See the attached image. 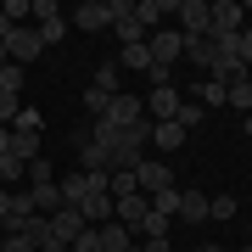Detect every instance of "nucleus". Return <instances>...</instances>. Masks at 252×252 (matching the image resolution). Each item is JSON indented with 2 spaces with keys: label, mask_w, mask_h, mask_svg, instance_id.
<instances>
[{
  "label": "nucleus",
  "mask_w": 252,
  "mask_h": 252,
  "mask_svg": "<svg viewBox=\"0 0 252 252\" xmlns=\"http://www.w3.org/2000/svg\"><path fill=\"white\" fill-rule=\"evenodd\" d=\"M124 11H129V0H84V6L73 11L67 23H73V28H84V34H101V28H112Z\"/></svg>",
  "instance_id": "f257e3e1"
},
{
  "label": "nucleus",
  "mask_w": 252,
  "mask_h": 252,
  "mask_svg": "<svg viewBox=\"0 0 252 252\" xmlns=\"http://www.w3.org/2000/svg\"><path fill=\"white\" fill-rule=\"evenodd\" d=\"M207 17H213L207 39H235L247 28V6H241V0H207Z\"/></svg>",
  "instance_id": "f03ea898"
},
{
  "label": "nucleus",
  "mask_w": 252,
  "mask_h": 252,
  "mask_svg": "<svg viewBox=\"0 0 252 252\" xmlns=\"http://www.w3.org/2000/svg\"><path fill=\"white\" fill-rule=\"evenodd\" d=\"M146 51H152V67L174 73V62L185 56V34H180V28H157V34L146 39Z\"/></svg>",
  "instance_id": "7ed1b4c3"
},
{
  "label": "nucleus",
  "mask_w": 252,
  "mask_h": 252,
  "mask_svg": "<svg viewBox=\"0 0 252 252\" xmlns=\"http://www.w3.org/2000/svg\"><path fill=\"white\" fill-rule=\"evenodd\" d=\"M168 17H180V34H185V39H207V28H213V17H207V0H174Z\"/></svg>",
  "instance_id": "20e7f679"
},
{
  "label": "nucleus",
  "mask_w": 252,
  "mask_h": 252,
  "mask_svg": "<svg viewBox=\"0 0 252 252\" xmlns=\"http://www.w3.org/2000/svg\"><path fill=\"white\" fill-rule=\"evenodd\" d=\"M39 51H45V39H39V28H11V34H6V56H11V62H17V67H28V62H34V56Z\"/></svg>",
  "instance_id": "39448f33"
},
{
  "label": "nucleus",
  "mask_w": 252,
  "mask_h": 252,
  "mask_svg": "<svg viewBox=\"0 0 252 252\" xmlns=\"http://www.w3.org/2000/svg\"><path fill=\"white\" fill-rule=\"evenodd\" d=\"M135 185H140V196H157V190H168V185H174V168H168L162 157H140Z\"/></svg>",
  "instance_id": "423d86ee"
},
{
  "label": "nucleus",
  "mask_w": 252,
  "mask_h": 252,
  "mask_svg": "<svg viewBox=\"0 0 252 252\" xmlns=\"http://www.w3.org/2000/svg\"><path fill=\"white\" fill-rule=\"evenodd\" d=\"M84 230H90V224H84L79 207H62V213H51V247H73Z\"/></svg>",
  "instance_id": "0eeeda50"
},
{
  "label": "nucleus",
  "mask_w": 252,
  "mask_h": 252,
  "mask_svg": "<svg viewBox=\"0 0 252 252\" xmlns=\"http://www.w3.org/2000/svg\"><path fill=\"white\" fill-rule=\"evenodd\" d=\"M146 213H152V202H146V196H118V202H112V219H118V224H124L129 235H140Z\"/></svg>",
  "instance_id": "6e6552de"
},
{
  "label": "nucleus",
  "mask_w": 252,
  "mask_h": 252,
  "mask_svg": "<svg viewBox=\"0 0 252 252\" xmlns=\"http://www.w3.org/2000/svg\"><path fill=\"white\" fill-rule=\"evenodd\" d=\"M140 118H146V101H140V95H124V90L112 95V107H107V124L129 129V124H140Z\"/></svg>",
  "instance_id": "1a4fd4ad"
},
{
  "label": "nucleus",
  "mask_w": 252,
  "mask_h": 252,
  "mask_svg": "<svg viewBox=\"0 0 252 252\" xmlns=\"http://www.w3.org/2000/svg\"><path fill=\"white\" fill-rule=\"evenodd\" d=\"M146 112H152L157 124H174V118H180V90H174V84L152 90V95H146Z\"/></svg>",
  "instance_id": "9d476101"
},
{
  "label": "nucleus",
  "mask_w": 252,
  "mask_h": 252,
  "mask_svg": "<svg viewBox=\"0 0 252 252\" xmlns=\"http://www.w3.org/2000/svg\"><path fill=\"white\" fill-rule=\"evenodd\" d=\"M112 34H118V45H146V39H152V28H146V23L135 17V6H129L124 17L112 23Z\"/></svg>",
  "instance_id": "9b49d317"
},
{
  "label": "nucleus",
  "mask_w": 252,
  "mask_h": 252,
  "mask_svg": "<svg viewBox=\"0 0 252 252\" xmlns=\"http://www.w3.org/2000/svg\"><path fill=\"white\" fill-rule=\"evenodd\" d=\"M28 196H34V213L39 219H51V213H62V185H56V180H45V185H34V190H28Z\"/></svg>",
  "instance_id": "f8f14e48"
},
{
  "label": "nucleus",
  "mask_w": 252,
  "mask_h": 252,
  "mask_svg": "<svg viewBox=\"0 0 252 252\" xmlns=\"http://www.w3.org/2000/svg\"><path fill=\"white\" fill-rule=\"evenodd\" d=\"M174 219H180V224H207V196L202 190H180V213Z\"/></svg>",
  "instance_id": "ddd939ff"
},
{
  "label": "nucleus",
  "mask_w": 252,
  "mask_h": 252,
  "mask_svg": "<svg viewBox=\"0 0 252 252\" xmlns=\"http://www.w3.org/2000/svg\"><path fill=\"white\" fill-rule=\"evenodd\" d=\"M95 235H101V252H129V247H135V235L118 224V219H107V224H101Z\"/></svg>",
  "instance_id": "4468645a"
},
{
  "label": "nucleus",
  "mask_w": 252,
  "mask_h": 252,
  "mask_svg": "<svg viewBox=\"0 0 252 252\" xmlns=\"http://www.w3.org/2000/svg\"><path fill=\"white\" fill-rule=\"evenodd\" d=\"M17 235H23V241H34L39 252H51V219H39V213H28Z\"/></svg>",
  "instance_id": "2eb2a0df"
},
{
  "label": "nucleus",
  "mask_w": 252,
  "mask_h": 252,
  "mask_svg": "<svg viewBox=\"0 0 252 252\" xmlns=\"http://www.w3.org/2000/svg\"><path fill=\"white\" fill-rule=\"evenodd\" d=\"M168 11H174V0H140V6H135V17H140V23H146V28H152V34H157Z\"/></svg>",
  "instance_id": "dca6fc26"
},
{
  "label": "nucleus",
  "mask_w": 252,
  "mask_h": 252,
  "mask_svg": "<svg viewBox=\"0 0 252 252\" xmlns=\"http://www.w3.org/2000/svg\"><path fill=\"white\" fill-rule=\"evenodd\" d=\"M152 146H157V152H180V146H185V129L180 124H152Z\"/></svg>",
  "instance_id": "f3484780"
},
{
  "label": "nucleus",
  "mask_w": 252,
  "mask_h": 252,
  "mask_svg": "<svg viewBox=\"0 0 252 252\" xmlns=\"http://www.w3.org/2000/svg\"><path fill=\"white\" fill-rule=\"evenodd\" d=\"M107 190H112V202H118V196H140L135 168H112V174H107Z\"/></svg>",
  "instance_id": "a211bd4d"
},
{
  "label": "nucleus",
  "mask_w": 252,
  "mask_h": 252,
  "mask_svg": "<svg viewBox=\"0 0 252 252\" xmlns=\"http://www.w3.org/2000/svg\"><path fill=\"white\" fill-rule=\"evenodd\" d=\"M224 107H235V112H252V79H235V84H224Z\"/></svg>",
  "instance_id": "6ab92c4d"
},
{
  "label": "nucleus",
  "mask_w": 252,
  "mask_h": 252,
  "mask_svg": "<svg viewBox=\"0 0 252 252\" xmlns=\"http://www.w3.org/2000/svg\"><path fill=\"white\" fill-rule=\"evenodd\" d=\"M185 56H190V62H202L207 73H213V62H219V45H213V39H185Z\"/></svg>",
  "instance_id": "aec40b11"
},
{
  "label": "nucleus",
  "mask_w": 252,
  "mask_h": 252,
  "mask_svg": "<svg viewBox=\"0 0 252 252\" xmlns=\"http://www.w3.org/2000/svg\"><path fill=\"white\" fill-rule=\"evenodd\" d=\"M23 79H28V67L6 62V67H0V95H23Z\"/></svg>",
  "instance_id": "412c9836"
},
{
  "label": "nucleus",
  "mask_w": 252,
  "mask_h": 252,
  "mask_svg": "<svg viewBox=\"0 0 252 252\" xmlns=\"http://www.w3.org/2000/svg\"><path fill=\"white\" fill-rule=\"evenodd\" d=\"M146 202H152V213H162V219H174V213H180V185L157 190V196H146Z\"/></svg>",
  "instance_id": "4be33fe9"
},
{
  "label": "nucleus",
  "mask_w": 252,
  "mask_h": 252,
  "mask_svg": "<svg viewBox=\"0 0 252 252\" xmlns=\"http://www.w3.org/2000/svg\"><path fill=\"white\" fill-rule=\"evenodd\" d=\"M124 67L146 73V67H152V51H146V45H124V56H118V73H124Z\"/></svg>",
  "instance_id": "5701e85b"
},
{
  "label": "nucleus",
  "mask_w": 252,
  "mask_h": 252,
  "mask_svg": "<svg viewBox=\"0 0 252 252\" xmlns=\"http://www.w3.org/2000/svg\"><path fill=\"white\" fill-rule=\"evenodd\" d=\"M23 174H28V162H17V157H11V152H0V185L11 190V185L23 180Z\"/></svg>",
  "instance_id": "b1692460"
},
{
  "label": "nucleus",
  "mask_w": 252,
  "mask_h": 252,
  "mask_svg": "<svg viewBox=\"0 0 252 252\" xmlns=\"http://www.w3.org/2000/svg\"><path fill=\"white\" fill-rule=\"evenodd\" d=\"M90 84H95V90H107V95H118V62H101Z\"/></svg>",
  "instance_id": "393cba45"
},
{
  "label": "nucleus",
  "mask_w": 252,
  "mask_h": 252,
  "mask_svg": "<svg viewBox=\"0 0 252 252\" xmlns=\"http://www.w3.org/2000/svg\"><path fill=\"white\" fill-rule=\"evenodd\" d=\"M0 17H6L11 28H23V17H34V6H28V0H6V6H0Z\"/></svg>",
  "instance_id": "a878e982"
},
{
  "label": "nucleus",
  "mask_w": 252,
  "mask_h": 252,
  "mask_svg": "<svg viewBox=\"0 0 252 252\" xmlns=\"http://www.w3.org/2000/svg\"><path fill=\"white\" fill-rule=\"evenodd\" d=\"M11 129H17V135H39L45 124H39V112H34V107H23L17 118H11Z\"/></svg>",
  "instance_id": "bb28decb"
},
{
  "label": "nucleus",
  "mask_w": 252,
  "mask_h": 252,
  "mask_svg": "<svg viewBox=\"0 0 252 252\" xmlns=\"http://www.w3.org/2000/svg\"><path fill=\"white\" fill-rule=\"evenodd\" d=\"M84 107H90V118H107L112 95H107V90H95V84H90V90H84Z\"/></svg>",
  "instance_id": "cd10ccee"
},
{
  "label": "nucleus",
  "mask_w": 252,
  "mask_h": 252,
  "mask_svg": "<svg viewBox=\"0 0 252 252\" xmlns=\"http://www.w3.org/2000/svg\"><path fill=\"white\" fill-rule=\"evenodd\" d=\"M207 219H235V196H207Z\"/></svg>",
  "instance_id": "c85d7f7f"
},
{
  "label": "nucleus",
  "mask_w": 252,
  "mask_h": 252,
  "mask_svg": "<svg viewBox=\"0 0 252 252\" xmlns=\"http://www.w3.org/2000/svg\"><path fill=\"white\" fill-rule=\"evenodd\" d=\"M202 118H207L202 107H190V101H180V118H174V124H180V129H196V124H202Z\"/></svg>",
  "instance_id": "c756f323"
},
{
  "label": "nucleus",
  "mask_w": 252,
  "mask_h": 252,
  "mask_svg": "<svg viewBox=\"0 0 252 252\" xmlns=\"http://www.w3.org/2000/svg\"><path fill=\"white\" fill-rule=\"evenodd\" d=\"M196 95L207 101V107H224V84H219V79H207V84H202V90H196Z\"/></svg>",
  "instance_id": "7c9ffc66"
},
{
  "label": "nucleus",
  "mask_w": 252,
  "mask_h": 252,
  "mask_svg": "<svg viewBox=\"0 0 252 252\" xmlns=\"http://www.w3.org/2000/svg\"><path fill=\"white\" fill-rule=\"evenodd\" d=\"M17 112H23L17 95H0V124H6V129H11V118H17Z\"/></svg>",
  "instance_id": "2f4dec72"
},
{
  "label": "nucleus",
  "mask_w": 252,
  "mask_h": 252,
  "mask_svg": "<svg viewBox=\"0 0 252 252\" xmlns=\"http://www.w3.org/2000/svg\"><path fill=\"white\" fill-rule=\"evenodd\" d=\"M0 252H39V247L23 241V235H0Z\"/></svg>",
  "instance_id": "473e14b6"
},
{
  "label": "nucleus",
  "mask_w": 252,
  "mask_h": 252,
  "mask_svg": "<svg viewBox=\"0 0 252 252\" xmlns=\"http://www.w3.org/2000/svg\"><path fill=\"white\" fill-rule=\"evenodd\" d=\"M235 45H241V62L252 67V17H247V28H241V34H235Z\"/></svg>",
  "instance_id": "72a5a7b5"
},
{
  "label": "nucleus",
  "mask_w": 252,
  "mask_h": 252,
  "mask_svg": "<svg viewBox=\"0 0 252 252\" xmlns=\"http://www.w3.org/2000/svg\"><path fill=\"white\" fill-rule=\"evenodd\" d=\"M73 252H101V235H95V230H84L79 241H73Z\"/></svg>",
  "instance_id": "f704fd0d"
},
{
  "label": "nucleus",
  "mask_w": 252,
  "mask_h": 252,
  "mask_svg": "<svg viewBox=\"0 0 252 252\" xmlns=\"http://www.w3.org/2000/svg\"><path fill=\"white\" fill-rule=\"evenodd\" d=\"M28 180H34V185H45V180H51V162H45V157H39V162H28Z\"/></svg>",
  "instance_id": "c9c22d12"
},
{
  "label": "nucleus",
  "mask_w": 252,
  "mask_h": 252,
  "mask_svg": "<svg viewBox=\"0 0 252 252\" xmlns=\"http://www.w3.org/2000/svg\"><path fill=\"white\" fill-rule=\"evenodd\" d=\"M140 252H174V241H140Z\"/></svg>",
  "instance_id": "e433bc0d"
},
{
  "label": "nucleus",
  "mask_w": 252,
  "mask_h": 252,
  "mask_svg": "<svg viewBox=\"0 0 252 252\" xmlns=\"http://www.w3.org/2000/svg\"><path fill=\"white\" fill-rule=\"evenodd\" d=\"M6 213H11V190L0 185V224H6Z\"/></svg>",
  "instance_id": "4c0bfd02"
},
{
  "label": "nucleus",
  "mask_w": 252,
  "mask_h": 252,
  "mask_svg": "<svg viewBox=\"0 0 252 252\" xmlns=\"http://www.w3.org/2000/svg\"><path fill=\"white\" fill-rule=\"evenodd\" d=\"M0 152H11V129L6 124H0Z\"/></svg>",
  "instance_id": "58836bf2"
},
{
  "label": "nucleus",
  "mask_w": 252,
  "mask_h": 252,
  "mask_svg": "<svg viewBox=\"0 0 252 252\" xmlns=\"http://www.w3.org/2000/svg\"><path fill=\"white\" fill-rule=\"evenodd\" d=\"M6 62H11V56H6V39H0V67H6Z\"/></svg>",
  "instance_id": "ea45409f"
},
{
  "label": "nucleus",
  "mask_w": 252,
  "mask_h": 252,
  "mask_svg": "<svg viewBox=\"0 0 252 252\" xmlns=\"http://www.w3.org/2000/svg\"><path fill=\"white\" fill-rule=\"evenodd\" d=\"M196 252H224V247H213V241H207V247H196Z\"/></svg>",
  "instance_id": "a19ab883"
},
{
  "label": "nucleus",
  "mask_w": 252,
  "mask_h": 252,
  "mask_svg": "<svg viewBox=\"0 0 252 252\" xmlns=\"http://www.w3.org/2000/svg\"><path fill=\"white\" fill-rule=\"evenodd\" d=\"M247 135H252V112H247Z\"/></svg>",
  "instance_id": "79ce46f5"
},
{
  "label": "nucleus",
  "mask_w": 252,
  "mask_h": 252,
  "mask_svg": "<svg viewBox=\"0 0 252 252\" xmlns=\"http://www.w3.org/2000/svg\"><path fill=\"white\" fill-rule=\"evenodd\" d=\"M247 79H252V67H247Z\"/></svg>",
  "instance_id": "37998d69"
},
{
  "label": "nucleus",
  "mask_w": 252,
  "mask_h": 252,
  "mask_svg": "<svg viewBox=\"0 0 252 252\" xmlns=\"http://www.w3.org/2000/svg\"><path fill=\"white\" fill-rule=\"evenodd\" d=\"M241 252H252V247H241Z\"/></svg>",
  "instance_id": "c03bdc74"
}]
</instances>
